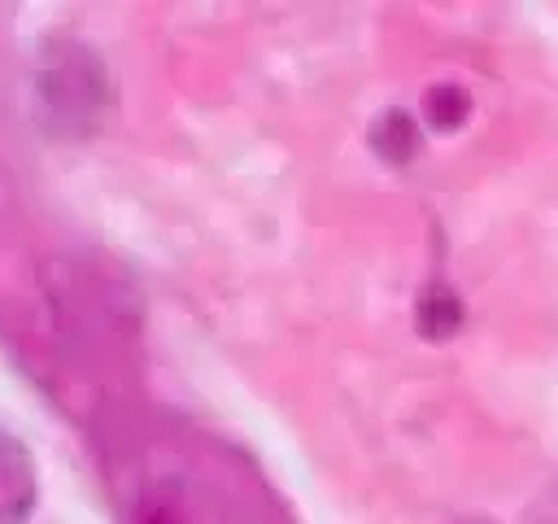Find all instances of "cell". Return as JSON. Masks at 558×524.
I'll return each instance as SVG.
<instances>
[{"label":"cell","mask_w":558,"mask_h":524,"mask_svg":"<svg viewBox=\"0 0 558 524\" xmlns=\"http://www.w3.org/2000/svg\"><path fill=\"white\" fill-rule=\"evenodd\" d=\"M371 148L384 162H392V166L410 162L418 153V122H414V114H405L397 105L384 109V114H375V122H371Z\"/></svg>","instance_id":"3"},{"label":"cell","mask_w":558,"mask_h":524,"mask_svg":"<svg viewBox=\"0 0 558 524\" xmlns=\"http://www.w3.org/2000/svg\"><path fill=\"white\" fill-rule=\"evenodd\" d=\"M423 114H427V122L436 131H458L466 122V114H471V96L458 83H432L427 96H423Z\"/></svg>","instance_id":"5"},{"label":"cell","mask_w":558,"mask_h":524,"mask_svg":"<svg viewBox=\"0 0 558 524\" xmlns=\"http://www.w3.org/2000/svg\"><path fill=\"white\" fill-rule=\"evenodd\" d=\"M35 100L52 135L78 140L100 127V114L109 105V70L92 48L65 39L44 52L35 70Z\"/></svg>","instance_id":"1"},{"label":"cell","mask_w":558,"mask_h":524,"mask_svg":"<svg viewBox=\"0 0 558 524\" xmlns=\"http://www.w3.org/2000/svg\"><path fill=\"white\" fill-rule=\"evenodd\" d=\"M35 498H39L35 454L13 432H0V524H26Z\"/></svg>","instance_id":"2"},{"label":"cell","mask_w":558,"mask_h":524,"mask_svg":"<svg viewBox=\"0 0 558 524\" xmlns=\"http://www.w3.org/2000/svg\"><path fill=\"white\" fill-rule=\"evenodd\" d=\"M462 327V301L453 288L445 284H432L423 297H418V332L432 336V341H445Z\"/></svg>","instance_id":"4"},{"label":"cell","mask_w":558,"mask_h":524,"mask_svg":"<svg viewBox=\"0 0 558 524\" xmlns=\"http://www.w3.org/2000/svg\"><path fill=\"white\" fill-rule=\"evenodd\" d=\"M135 524H187V502L174 485H148L135 498Z\"/></svg>","instance_id":"6"}]
</instances>
